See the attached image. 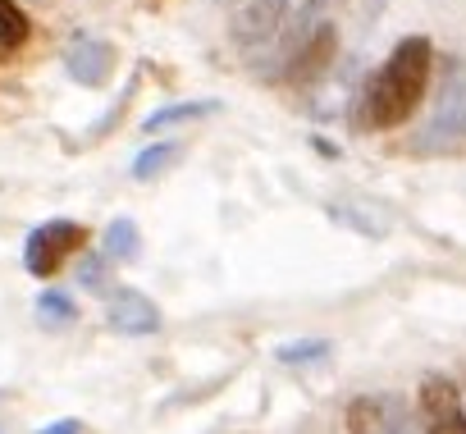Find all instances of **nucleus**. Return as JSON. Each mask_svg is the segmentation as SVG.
<instances>
[{"instance_id": "3", "label": "nucleus", "mask_w": 466, "mask_h": 434, "mask_svg": "<svg viewBox=\"0 0 466 434\" xmlns=\"http://www.w3.org/2000/svg\"><path fill=\"white\" fill-rule=\"evenodd\" d=\"M461 137H466V74H448L420 142L425 146H457Z\"/></svg>"}, {"instance_id": "9", "label": "nucleus", "mask_w": 466, "mask_h": 434, "mask_svg": "<svg viewBox=\"0 0 466 434\" xmlns=\"http://www.w3.org/2000/svg\"><path fill=\"white\" fill-rule=\"evenodd\" d=\"M137 252H142V234H137V225L128 220V215H119V220L106 229L101 257L106 261H137Z\"/></svg>"}, {"instance_id": "6", "label": "nucleus", "mask_w": 466, "mask_h": 434, "mask_svg": "<svg viewBox=\"0 0 466 434\" xmlns=\"http://www.w3.org/2000/svg\"><path fill=\"white\" fill-rule=\"evenodd\" d=\"M284 15H289V0H248V5L233 15V42H238V46H266V42H275Z\"/></svg>"}, {"instance_id": "12", "label": "nucleus", "mask_w": 466, "mask_h": 434, "mask_svg": "<svg viewBox=\"0 0 466 434\" xmlns=\"http://www.w3.org/2000/svg\"><path fill=\"white\" fill-rule=\"evenodd\" d=\"M169 165H178V146H174V142H156V146H147V151L133 160V178L151 183V178H160Z\"/></svg>"}, {"instance_id": "11", "label": "nucleus", "mask_w": 466, "mask_h": 434, "mask_svg": "<svg viewBox=\"0 0 466 434\" xmlns=\"http://www.w3.org/2000/svg\"><path fill=\"white\" fill-rule=\"evenodd\" d=\"M348 429H352V434H389L384 398H352V407H348Z\"/></svg>"}, {"instance_id": "13", "label": "nucleus", "mask_w": 466, "mask_h": 434, "mask_svg": "<svg viewBox=\"0 0 466 434\" xmlns=\"http://www.w3.org/2000/svg\"><path fill=\"white\" fill-rule=\"evenodd\" d=\"M33 37V24H28V15L15 5V0H0V46H24Z\"/></svg>"}, {"instance_id": "2", "label": "nucleus", "mask_w": 466, "mask_h": 434, "mask_svg": "<svg viewBox=\"0 0 466 434\" xmlns=\"http://www.w3.org/2000/svg\"><path fill=\"white\" fill-rule=\"evenodd\" d=\"M83 243H87V229L83 225H74V220H46L42 229H33V238L24 247V266H28V275L51 279L65 266L69 252H83Z\"/></svg>"}, {"instance_id": "5", "label": "nucleus", "mask_w": 466, "mask_h": 434, "mask_svg": "<svg viewBox=\"0 0 466 434\" xmlns=\"http://www.w3.org/2000/svg\"><path fill=\"white\" fill-rule=\"evenodd\" d=\"M106 320H110V329H119L128 338H142V334H156L160 329L156 302L147 293H137V288H115L110 293V307H106Z\"/></svg>"}, {"instance_id": "17", "label": "nucleus", "mask_w": 466, "mask_h": 434, "mask_svg": "<svg viewBox=\"0 0 466 434\" xmlns=\"http://www.w3.org/2000/svg\"><path fill=\"white\" fill-rule=\"evenodd\" d=\"M37 434H83V425L69 416V420H56V425H42Z\"/></svg>"}, {"instance_id": "4", "label": "nucleus", "mask_w": 466, "mask_h": 434, "mask_svg": "<svg viewBox=\"0 0 466 434\" xmlns=\"http://www.w3.org/2000/svg\"><path fill=\"white\" fill-rule=\"evenodd\" d=\"M65 69H69V78L83 83V87H106L110 74H115V46L101 42V37L78 33V37L65 46Z\"/></svg>"}, {"instance_id": "10", "label": "nucleus", "mask_w": 466, "mask_h": 434, "mask_svg": "<svg viewBox=\"0 0 466 434\" xmlns=\"http://www.w3.org/2000/svg\"><path fill=\"white\" fill-rule=\"evenodd\" d=\"M219 110V101H174V106H165V110H151L147 115V133H160V128H174V124H187V119H206V115H215Z\"/></svg>"}, {"instance_id": "15", "label": "nucleus", "mask_w": 466, "mask_h": 434, "mask_svg": "<svg viewBox=\"0 0 466 434\" xmlns=\"http://www.w3.org/2000/svg\"><path fill=\"white\" fill-rule=\"evenodd\" d=\"M316 357H329V338H298V343L275 348V361H284V366H302V361H316Z\"/></svg>"}, {"instance_id": "18", "label": "nucleus", "mask_w": 466, "mask_h": 434, "mask_svg": "<svg viewBox=\"0 0 466 434\" xmlns=\"http://www.w3.org/2000/svg\"><path fill=\"white\" fill-rule=\"evenodd\" d=\"M430 434H466V416H452V420H439V425H430Z\"/></svg>"}, {"instance_id": "16", "label": "nucleus", "mask_w": 466, "mask_h": 434, "mask_svg": "<svg viewBox=\"0 0 466 434\" xmlns=\"http://www.w3.org/2000/svg\"><path fill=\"white\" fill-rule=\"evenodd\" d=\"M78 284L92 288V293H110V288H106V257H83V266H78Z\"/></svg>"}, {"instance_id": "7", "label": "nucleus", "mask_w": 466, "mask_h": 434, "mask_svg": "<svg viewBox=\"0 0 466 434\" xmlns=\"http://www.w3.org/2000/svg\"><path fill=\"white\" fill-rule=\"evenodd\" d=\"M334 56H339V28H334V24H316V28L307 33V42L298 46V56H293V65H289V78H293V83H316V78L334 65Z\"/></svg>"}, {"instance_id": "1", "label": "nucleus", "mask_w": 466, "mask_h": 434, "mask_svg": "<svg viewBox=\"0 0 466 434\" xmlns=\"http://www.w3.org/2000/svg\"><path fill=\"white\" fill-rule=\"evenodd\" d=\"M434 69V51L425 37H402L389 60L375 69V78L366 83V124L370 128H398L411 119V110L425 96Z\"/></svg>"}, {"instance_id": "14", "label": "nucleus", "mask_w": 466, "mask_h": 434, "mask_svg": "<svg viewBox=\"0 0 466 434\" xmlns=\"http://www.w3.org/2000/svg\"><path fill=\"white\" fill-rule=\"evenodd\" d=\"M37 316H42L46 325H56V329H60V325H74V316H78V307H74V302H69L65 293H56V288H46V293L37 298Z\"/></svg>"}, {"instance_id": "8", "label": "nucleus", "mask_w": 466, "mask_h": 434, "mask_svg": "<svg viewBox=\"0 0 466 434\" xmlns=\"http://www.w3.org/2000/svg\"><path fill=\"white\" fill-rule=\"evenodd\" d=\"M420 411H425V420H430V425L461 416V398H457V384H452L448 375H425V379H420Z\"/></svg>"}]
</instances>
